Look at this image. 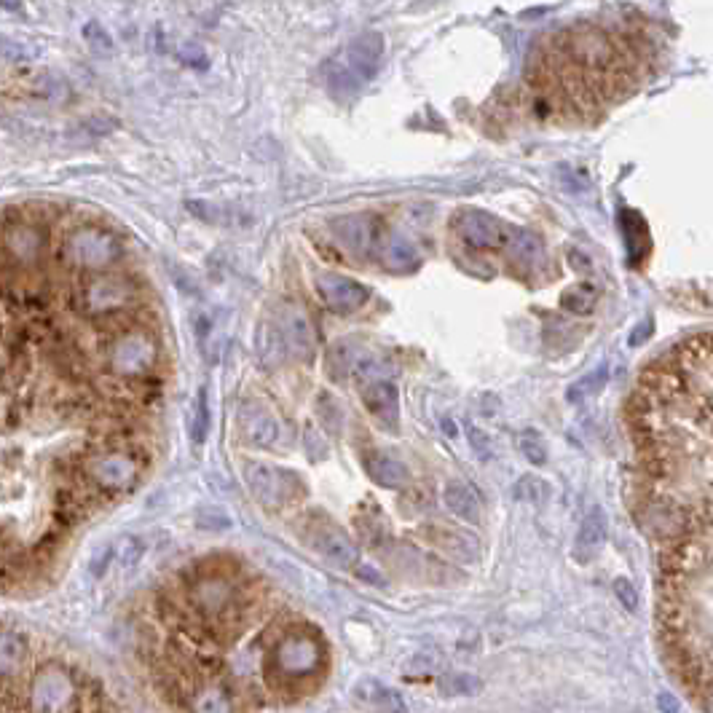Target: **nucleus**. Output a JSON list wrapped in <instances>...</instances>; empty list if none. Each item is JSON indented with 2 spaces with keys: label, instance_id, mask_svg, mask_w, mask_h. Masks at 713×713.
I'll return each instance as SVG.
<instances>
[{
  "label": "nucleus",
  "instance_id": "nucleus-1",
  "mask_svg": "<svg viewBox=\"0 0 713 713\" xmlns=\"http://www.w3.org/2000/svg\"><path fill=\"white\" fill-rule=\"evenodd\" d=\"M140 301V287L129 274L121 271H105L81 277L73 287L70 306L84 319L100 322V319H118L126 311L135 309Z\"/></svg>",
  "mask_w": 713,
  "mask_h": 713
},
{
  "label": "nucleus",
  "instance_id": "nucleus-2",
  "mask_svg": "<svg viewBox=\"0 0 713 713\" xmlns=\"http://www.w3.org/2000/svg\"><path fill=\"white\" fill-rule=\"evenodd\" d=\"M159 357V338L145 325H124L102 346V360L110 376L132 384H143L159 365Z\"/></svg>",
  "mask_w": 713,
  "mask_h": 713
},
{
  "label": "nucleus",
  "instance_id": "nucleus-3",
  "mask_svg": "<svg viewBox=\"0 0 713 713\" xmlns=\"http://www.w3.org/2000/svg\"><path fill=\"white\" fill-rule=\"evenodd\" d=\"M59 263L76 271L81 277L116 271L124 258V242L113 231L102 226H78L62 236L59 242Z\"/></svg>",
  "mask_w": 713,
  "mask_h": 713
},
{
  "label": "nucleus",
  "instance_id": "nucleus-4",
  "mask_svg": "<svg viewBox=\"0 0 713 713\" xmlns=\"http://www.w3.org/2000/svg\"><path fill=\"white\" fill-rule=\"evenodd\" d=\"M571 68L585 78L590 92H596L601 81H617V73L625 68L622 51L614 46V41L596 27H579L566 33L563 41V54Z\"/></svg>",
  "mask_w": 713,
  "mask_h": 713
},
{
  "label": "nucleus",
  "instance_id": "nucleus-5",
  "mask_svg": "<svg viewBox=\"0 0 713 713\" xmlns=\"http://www.w3.org/2000/svg\"><path fill=\"white\" fill-rule=\"evenodd\" d=\"M143 467L132 448H92L81 456L78 475L97 496H124L140 483Z\"/></svg>",
  "mask_w": 713,
  "mask_h": 713
},
{
  "label": "nucleus",
  "instance_id": "nucleus-6",
  "mask_svg": "<svg viewBox=\"0 0 713 713\" xmlns=\"http://www.w3.org/2000/svg\"><path fill=\"white\" fill-rule=\"evenodd\" d=\"M27 713H78L84 705V673L49 663L30 673L25 687Z\"/></svg>",
  "mask_w": 713,
  "mask_h": 713
},
{
  "label": "nucleus",
  "instance_id": "nucleus-7",
  "mask_svg": "<svg viewBox=\"0 0 713 713\" xmlns=\"http://www.w3.org/2000/svg\"><path fill=\"white\" fill-rule=\"evenodd\" d=\"M384 59V35L376 30L360 33L338 57L328 62V86L336 97H354L376 76Z\"/></svg>",
  "mask_w": 713,
  "mask_h": 713
},
{
  "label": "nucleus",
  "instance_id": "nucleus-8",
  "mask_svg": "<svg viewBox=\"0 0 713 713\" xmlns=\"http://www.w3.org/2000/svg\"><path fill=\"white\" fill-rule=\"evenodd\" d=\"M46 228L38 220L11 218L0 228V269L25 271L38 266L46 252Z\"/></svg>",
  "mask_w": 713,
  "mask_h": 713
},
{
  "label": "nucleus",
  "instance_id": "nucleus-9",
  "mask_svg": "<svg viewBox=\"0 0 713 713\" xmlns=\"http://www.w3.org/2000/svg\"><path fill=\"white\" fill-rule=\"evenodd\" d=\"M242 475L250 486V494L255 502L266 510H282L287 504H293L303 494V483L298 475L263 462H244Z\"/></svg>",
  "mask_w": 713,
  "mask_h": 713
},
{
  "label": "nucleus",
  "instance_id": "nucleus-10",
  "mask_svg": "<svg viewBox=\"0 0 713 713\" xmlns=\"http://www.w3.org/2000/svg\"><path fill=\"white\" fill-rule=\"evenodd\" d=\"M271 328L282 341V349L290 360H311L314 349H317V333L311 325L309 311L298 306V303H279L277 311L271 314Z\"/></svg>",
  "mask_w": 713,
  "mask_h": 713
},
{
  "label": "nucleus",
  "instance_id": "nucleus-11",
  "mask_svg": "<svg viewBox=\"0 0 713 713\" xmlns=\"http://www.w3.org/2000/svg\"><path fill=\"white\" fill-rule=\"evenodd\" d=\"M453 231L472 250H502L510 234V226L502 223L494 215H488L483 210H459L451 220Z\"/></svg>",
  "mask_w": 713,
  "mask_h": 713
},
{
  "label": "nucleus",
  "instance_id": "nucleus-12",
  "mask_svg": "<svg viewBox=\"0 0 713 713\" xmlns=\"http://www.w3.org/2000/svg\"><path fill=\"white\" fill-rule=\"evenodd\" d=\"M330 231L336 236V242L344 247L354 258H373L378 250V244L384 239V228L381 220L370 218V215H344L330 223Z\"/></svg>",
  "mask_w": 713,
  "mask_h": 713
},
{
  "label": "nucleus",
  "instance_id": "nucleus-13",
  "mask_svg": "<svg viewBox=\"0 0 713 713\" xmlns=\"http://www.w3.org/2000/svg\"><path fill=\"white\" fill-rule=\"evenodd\" d=\"M236 427H239V435L250 448H258V451H269L274 445L279 443V419L274 416V411L269 408V403L263 400H244L239 405V413H236Z\"/></svg>",
  "mask_w": 713,
  "mask_h": 713
},
{
  "label": "nucleus",
  "instance_id": "nucleus-14",
  "mask_svg": "<svg viewBox=\"0 0 713 713\" xmlns=\"http://www.w3.org/2000/svg\"><path fill=\"white\" fill-rule=\"evenodd\" d=\"M309 542L336 569H357L360 566V550L344 529H338L336 523L322 521V518L311 523Z\"/></svg>",
  "mask_w": 713,
  "mask_h": 713
},
{
  "label": "nucleus",
  "instance_id": "nucleus-15",
  "mask_svg": "<svg viewBox=\"0 0 713 713\" xmlns=\"http://www.w3.org/2000/svg\"><path fill=\"white\" fill-rule=\"evenodd\" d=\"M314 287H317L322 303H325L330 311H336V314H354V311H360L370 298L368 290H365L360 282L341 277L336 271H322V274L314 279Z\"/></svg>",
  "mask_w": 713,
  "mask_h": 713
},
{
  "label": "nucleus",
  "instance_id": "nucleus-16",
  "mask_svg": "<svg viewBox=\"0 0 713 713\" xmlns=\"http://www.w3.org/2000/svg\"><path fill=\"white\" fill-rule=\"evenodd\" d=\"M360 395L370 416H376L386 429H397V421H400V395H397V386L389 378L360 386Z\"/></svg>",
  "mask_w": 713,
  "mask_h": 713
},
{
  "label": "nucleus",
  "instance_id": "nucleus-17",
  "mask_svg": "<svg viewBox=\"0 0 713 713\" xmlns=\"http://www.w3.org/2000/svg\"><path fill=\"white\" fill-rule=\"evenodd\" d=\"M424 534H427V539L437 550H443L445 555H451L456 561L475 563L480 558L478 539L467 534V531L451 529V526H427Z\"/></svg>",
  "mask_w": 713,
  "mask_h": 713
},
{
  "label": "nucleus",
  "instance_id": "nucleus-18",
  "mask_svg": "<svg viewBox=\"0 0 713 713\" xmlns=\"http://www.w3.org/2000/svg\"><path fill=\"white\" fill-rule=\"evenodd\" d=\"M502 250L507 252L510 263H515L521 271L539 269L547 255L542 239L537 234H531V231H521V228H510Z\"/></svg>",
  "mask_w": 713,
  "mask_h": 713
},
{
  "label": "nucleus",
  "instance_id": "nucleus-19",
  "mask_svg": "<svg viewBox=\"0 0 713 713\" xmlns=\"http://www.w3.org/2000/svg\"><path fill=\"white\" fill-rule=\"evenodd\" d=\"M445 507L467 523L483 521V499L470 480H448L443 488Z\"/></svg>",
  "mask_w": 713,
  "mask_h": 713
},
{
  "label": "nucleus",
  "instance_id": "nucleus-20",
  "mask_svg": "<svg viewBox=\"0 0 713 713\" xmlns=\"http://www.w3.org/2000/svg\"><path fill=\"white\" fill-rule=\"evenodd\" d=\"M30 660V646L19 630L0 628V681H17Z\"/></svg>",
  "mask_w": 713,
  "mask_h": 713
},
{
  "label": "nucleus",
  "instance_id": "nucleus-21",
  "mask_svg": "<svg viewBox=\"0 0 713 713\" xmlns=\"http://www.w3.org/2000/svg\"><path fill=\"white\" fill-rule=\"evenodd\" d=\"M365 467H368L370 480L381 488H392V491H400L411 483V470L408 464L400 462L397 456L386 451H373L368 453L365 459Z\"/></svg>",
  "mask_w": 713,
  "mask_h": 713
},
{
  "label": "nucleus",
  "instance_id": "nucleus-22",
  "mask_svg": "<svg viewBox=\"0 0 713 713\" xmlns=\"http://www.w3.org/2000/svg\"><path fill=\"white\" fill-rule=\"evenodd\" d=\"M376 258L384 263L389 271H397V274H405V271L416 269L419 263V255L413 250V244L408 239H403L400 234H386L381 239L376 250Z\"/></svg>",
  "mask_w": 713,
  "mask_h": 713
},
{
  "label": "nucleus",
  "instance_id": "nucleus-23",
  "mask_svg": "<svg viewBox=\"0 0 713 713\" xmlns=\"http://www.w3.org/2000/svg\"><path fill=\"white\" fill-rule=\"evenodd\" d=\"M604 542H606L604 512L590 510L588 515H585L582 526H579L577 542H574V555H577V561H590V558L604 547Z\"/></svg>",
  "mask_w": 713,
  "mask_h": 713
},
{
  "label": "nucleus",
  "instance_id": "nucleus-24",
  "mask_svg": "<svg viewBox=\"0 0 713 713\" xmlns=\"http://www.w3.org/2000/svg\"><path fill=\"white\" fill-rule=\"evenodd\" d=\"M188 713H234V700L223 687L196 689L185 705Z\"/></svg>",
  "mask_w": 713,
  "mask_h": 713
},
{
  "label": "nucleus",
  "instance_id": "nucleus-25",
  "mask_svg": "<svg viewBox=\"0 0 713 713\" xmlns=\"http://www.w3.org/2000/svg\"><path fill=\"white\" fill-rule=\"evenodd\" d=\"M606 381H609V362L598 365V368L593 370V373H588V376L577 378V381L566 389V403L571 405L588 403L590 397L598 395V392L604 389Z\"/></svg>",
  "mask_w": 713,
  "mask_h": 713
},
{
  "label": "nucleus",
  "instance_id": "nucleus-26",
  "mask_svg": "<svg viewBox=\"0 0 713 713\" xmlns=\"http://www.w3.org/2000/svg\"><path fill=\"white\" fill-rule=\"evenodd\" d=\"M357 695H360L362 700H368V703L373 705V708H378V711L405 713L403 697L397 695L395 689L381 687L378 681H365V684H360V689H357Z\"/></svg>",
  "mask_w": 713,
  "mask_h": 713
},
{
  "label": "nucleus",
  "instance_id": "nucleus-27",
  "mask_svg": "<svg viewBox=\"0 0 713 713\" xmlns=\"http://www.w3.org/2000/svg\"><path fill=\"white\" fill-rule=\"evenodd\" d=\"M598 303V290L590 282H579V285H571L566 293L561 295V306L569 314H577V317H585L590 311L596 309Z\"/></svg>",
  "mask_w": 713,
  "mask_h": 713
},
{
  "label": "nucleus",
  "instance_id": "nucleus-28",
  "mask_svg": "<svg viewBox=\"0 0 713 713\" xmlns=\"http://www.w3.org/2000/svg\"><path fill=\"white\" fill-rule=\"evenodd\" d=\"M210 424H212L210 397H207V386H202V389L196 392V400H193V408H191V443L193 445H202L204 440H207V435H210Z\"/></svg>",
  "mask_w": 713,
  "mask_h": 713
},
{
  "label": "nucleus",
  "instance_id": "nucleus-29",
  "mask_svg": "<svg viewBox=\"0 0 713 713\" xmlns=\"http://www.w3.org/2000/svg\"><path fill=\"white\" fill-rule=\"evenodd\" d=\"M258 354H261L263 365H269V368H277V365H282V362L287 360L285 349H282V341H279V336L274 333V328H271V322H266L261 328V336H258Z\"/></svg>",
  "mask_w": 713,
  "mask_h": 713
},
{
  "label": "nucleus",
  "instance_id": "nucleus-30",
  "mask_svg": "<svg viewBox=\"0 0 713 713\" xmlns=\"http://www.w3.org/2000/svg\"><path fill=\"white\" fill-rule=\"evenodd\" d=\"M22 421V405H19L17 395L11 389H0V432H14Z\"/></svg>",
  "mask_w": 713,
  "mask_h": 713
},
{
  "label": "nucleus",
  "instance_id": "nucleus-31",
  "mask_svg": "<svg viewBox=\"0 0 713 713\" xmlns=\"http://www.w3.org/2000/svg\"><path fill=\"white\" fill-rule=\"evenodd\" d=\"M38 97L49 102H62L70 97V86L65 78H59L57 73H43L38 78Z\"/></svg>",
  "mask_w": 713,
  "mask_h": 713
},
{
  "label": "nucleus",
  "instance_id": "nucleus-32",
  "mask_svg": "<svg viewBox=\"0 0 713 713\" xmlns=\"http://www.w3.org/2000/svg\"><path fill=\"white\" fill-rule=\"evenodd\" d=\"M547 483L545 480L534 478V475H526L523 480H518V486H515V496L518 499H523V502H531V504H542L547 499Z\"/></svg>",
  "mask_w": 713,
  "mask_h": 713
},
{
  "label": "nucleus",
  "instance_id": "nucleus-33",
  "mask_svg": "<svg viewBox=\"0 0 713 713\" xmlns=\"http://www.w3.org/2000/svg\"><path fill=\"white\" fill-rule=\"evenodd\" d=\"M113 561H116V545L105 542V545L97 547V550L92 553V558H89V574H92L94 579H102L105 574H108L110 563Z\"/></svg>",
  "mask_w": 713,
  "mask_h": 713
},
{
  "label": "nucleus",
  "instance_id": "nucleus-34",
  "mask_svg": "<svg viewBox=\"0 0 713 713\" xmlns=\"http://www.w3.org/2000/svg\"><path fill=\"white\" fill-rule=\"evenodd\" d=\"M84 38L97 54H110V51H113V38H110L108 30H105L100 22H86Z\"/></svg>",
  "mask_w": 713,
  "mask_h": 713
},
{
  "label": "nucleus",
  "instance_id": "nucleus-35",
  "mask_svg": "<svg viewBox=\"0 0 713 713\" xmlns=\"http://www.w3.org/2000/svg\"><path fill=\"white\" fill-rule=\"evenodd\" d=\"M33 57V46H27L22 41H11V38H0V59H6V62H30Z\"/></svg>",
  "mask_w": 713,
  "mask_h": 713
},
{
  "label": "nucleus",
  "instance_id": "nucleus-36",
  "mask_svg": "<svg viewBox=\"0 0 713 713\" xmlns=\"http://www.w3.org/2000/svg\"><path fill=\"white\" fill-rule=\"evenodd\" d=\"M521 451L523 456L529 459L531 464H545L547 462V451H545V440L537 435V432H526L521 440Z\"/></svg>",
  "mask_w": 713,
  "mask_h": 713
},
{
  "label": "nucleus",
  "instance_id": "nucleus-37",
  "mask_svg": "<svg viewBox=\"0 0 713 713\" xmlns=\"http://www.w3.org/2000/svg\"><path fill=\"white\" fill-rule=\"evenodd\" d=\"M177 57H180V62H185L188 68H196V70H204L207 68V54H204V49L199 46V43L193 41H185L180 43V49H177Z\"/></svg>",
  "mask_w": 713,
  "mask_h": 713
},
{
  "label": "nucleus",
  "instance_id": "nucleus-38",
  "mask_svg": "<svg viewBox=\"0 0 713 713\" xmlns=\"http://www.w3.org/2000/svg\"><path fill=\"white\" fill-rule=\"evenodd\" d=\"M143 550H145V545L140 542V539L126 537L124 542H121V545L116 547V558L121 563H124L126 569H129V566H135V563L140 561V558H143Z\"/></svg>",
  "mask_w": 713,
  "mask_h": 713
},
{
  "label": "nucleus",
  "instance_id": "nucleus-39",
  "mask_svg": "<svg viewBox=\"0 0 713 713\" xmlns=\"http://www.w3.org/2000/svg\"><path fill=\"white\" fill-rule=\"evenodd\" d=\"M614 596L620 598V604L625 606V609H630V612H636L638 609V590L630 585V579H614Z\"/></svg>",
  "mask_w": 713,
  "mask_h": 713
},
{
  "label": "nucleus",
  "instance_id": "nucleus-40",
  "mask_svg": "<svg viewBox=\"0 0 713 713\" xmlns=\"http://www.w3.org/2000/svg\"><path fill=\"white\" fill-rule=\"evenodd\" d=\"M445 689H451L456 695H475L480 689V681L475 676L459 673V676H451V679L445 681Z\"/></svg>",
  "mask_w": 713,
  "mask_h": 713
},
{
  "label": "nucleus",
  "instance_id": "nucleus-41",
  "mask_svg": "<svg viewBox=\"0 0 713 713\" xmlns=\"http://www.w3.org/2000/svg\"><path fill=\"white\" fill-rule=\"evenodd\" d=\"M652 333H655V322H652V319H644L641 325H636V328L630 330L628 344L630 346H641L646 341V338H652Z\"/></svg>",
  "mask_w": 713,
  "mask_h": 713
},
{
  "label": "nucleus",
  "instance_id": "nucleus-42",
  "mask_svg": "<svg viewBox=\"0 0 713 713\" xmlns=\"http://www.w3.org/2000/svg\"><path fill=\"white\" fill-rule=\"evenodd\" d=\"M467 435H470L472 445H475V451L483 453V456H486V453H491V440H488L483 429L478 432V427H472V424H467Z\"/></svg>",
  "mask_w": 713,
  "mask_h": 713
},
{
  "label": "nucleus",
  "instance_id": "nucleus-43",
  "mask_svg": "<svg viewBox=\"0 0 713 713\" xmlns=\"http://www.w3.org/2000/svg\"><path fill=\"white\" fill-rule=\"evenodd\" d=\"M657 705H660V711L663 713H679V703H676L668 692H663V695L657 697Z\"/></svg>",
  "mask_w": 713,
  "mask_h": 713
},
{
  "label": "nucleus",
  "instance_id": "nucleus-44",
  "mask_svg": "<svg viewBox=\"0 0 713 713\" xmlns=\"http://www.w3.org/2000/svg\"><path fill=\"white\" fill-rule=\"evenodd\" d=\"M0 11H11V14H25L22 3H0Z\"/></svg>",
  "mask_w": 713,
  "mask_h": 713
}]
</instances>
